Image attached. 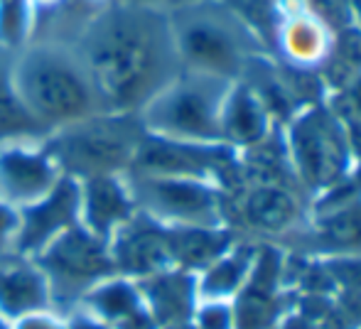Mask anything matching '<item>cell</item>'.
Segmentation results:
<instances>
[{
	"label": "cell",
	"instance_id": "5bb4252c",
	"mask_svg": "<svg viewBox=\"0 0 361 329\" xmlns=\"http://www.w3.org/2000/svg\"><path fill=\"white\" fill-rule=\"evenodd\" d=\"M32 8L27 0H0V49L18 54L32 42Z\"/></svg>",
	"mask_w": 361,
	"mask_h": 329
},
{
	"label": "cell",
	"instance_id": "4fadbf2b",
	"mask_svg": "<svg viewBox=\"0 0 361 329\" xmlns=\"http://www.w3.org/2000/svg\"><path fill=\"white\" fill-rule=\"evenodd\" d=\"M76 307L91 312L94 317H99L101 322H106L111 329L123 325L126 320L140 315L145 310L143 295L140 287L133 278H126L121 273L104 278L101 283H96Z\"/></svg>",
	"mask_w": 361,
	"mask_h": 329
},
{
	"label": "cell",
	"instance_id": "e0dca14e",
	"mask_svg": "<svg viewBox=\"0 0 361 329\" xmlns=\"http://www.w3.org/2000/svg\"><path fill=\"white\" fill-rule=\"evenodd\" d=\"M13 329H67L64 315H57L54 310L37 312V315L23 317L13 325Z\"/></svg>",
	"mask_w": 361,
	"mask_h": 329
},
{
	"label": "cell",
	"instance_id": "7c38bea8",
	"mask_svg": "<svg viewBox=\"0 0 361 329\" xmlns=\"http://www.w3.org/2000/svg\"><path fill=\"white\" fill-rule=\"evenodd\" d=\"M13 57L15 54L0 49V148L13 143H42L52 133L20 99L13 79Z\"/></svg>",
	"mask_w": 361,
	"mask_h": 329
},
{
	"label": "cell",
	"instance_id": "8992f818",
	"mask_svg": "<svg viewBox=\"0 0 361 329\" xmlns=\"http://www.w3.org/2000/svg\"><path fill=\"white\" fill-rule=\"evenodd\" d=\"M32 261L47 278L54 305L64 302L72 310L96 283L116 273L109 244L81 224L64 231L59 239L42 248Z\"/></svg>",
	"mask_w": 361,
	"mask_h": 329
},
{
	"label": "cell",
	"instance_id": "30bf717a",
	"mask_svg": "<svg viewBox=\"0 0 361 329\" xmlns=\"http://www.w3.org/2000/svg\"><path fill=\"white\" fill-rule=\"evenodd\" d=\"M81 190V226L109 244L123 224H128L135 209L133 194L126 175H99L79 182Z\"/></svg>",
	"mask_w": 361,
	"mask_h": 329
},
{
	"label": "cell",
	"instance_id": "ffe728a7",
	"mask_svg": "<svg viewBox=\"0 0 361 329\" xmlns=\"http://www.w3.org/2000/svg\"><path fill=\"white\" fill-rule=\"evenodd\" d=\"M0 329H13V325H10V322L5 320V317H0Z\"/></svg>",
	"mask_w": 361,
	"mask_h": 329
},
{
	"label": "cell",
	"instance_id": "d6986e66",
	"mask_svg": "<svg viewBox=\"0 0 361 329\" xmlns=\"http://www.w3.org/2000/svg\"><path fill=\"white\" fill-rule=\"evenodd\" d=\"M114 3H133V5H147V8H157V10H170L175 8H182V5H190V3H197V0H114Z\"/></svg>",
	"mask_w": 361,
	"mask_h": 329
},
{
	"label": "cell",
	"instance_id": "6da1fadb",
	"mask_svg": "<svg viewBox=\"0 0 361 329\" xmlns=\"http://www.w3.org/2000/svg\"><path fill=\"white\" fill-rule=\"evenodd\" d=\"M106 111L140 113L182 72L165 10L111 3L76 39Z\"/></svg>",
	"mask_w": 361,
	"mask_h": 329
},
{
	"label": "cell",
	"instance_id": "9a60e30c",
	"mask_svg": "<svg viewBox=\"0 0 361 329\" xmlns=\"http://www.w3.org/2000/svg\"><path fill=\"white\" fill-rule=\"evenodd\" d=\"M248 211L251 216L263 226H283L293 219L295 204L288 194L278 190H263L256 192L248 201Z\"/></svg>",
	"mask_w": 361,
	"mask_h": 329
},
{
	"label": "cell",
	"instance_id": "9c48e42d",
	"mask_svg": "<svg viewBox=\"0 0 361 329\" xmlns=\"http://www.w3.org/2000/svg\"><path fill=\"white\" fill-rule=\"evenodd\" d=\"M62 172L42 143H13L0 148V197L15 209L44 197Z\"/></svg>",
	"mask_w": 361,
	"mask_h": 329
},
{
	"label": "cell",
	"instance_id": "2e32d148",
	"mask_svg": "<svg viewBox=\"0 0 361 329\" xmlns=\"http://www.w3.org/2000/svg\"><path fill=\"white\" fill-rule=\"evenodd\" d=\"M18 224H20L18 209L0 197V253H3V256L10 253L13 239H15V234H18Z\"/></svg>",
	"mask_w": 361,
	"mask_h": 329
},
{
	"label": "cell",
	"instance_id": "5b68a950",
	"mask_svg": "<svg viewBox=\"0 0 361 329\" xmlns=\"http://www.w3.org/2000/svg\"><path fill=\"white\" fill-rule=\"evenodd\" d=\"M226 79L182 69L160 94L140 108L138 118L152 135L214 145L224 135L221 116Z\"/></svg>",
	"mask_w": 361,
	"mask_h": 329
},
{
	"label": "cell",
	"instance_id": "ba28073f",
	"mask_svg": "<svg viewBox=\"0 0 361 329\" xmlns=\"http://www.w3.org/2000/svg\"><path fill=\"white\" fill-rule=\"evenodd\" d=\"M18 234L13 239L8 256L35 258L64 231L81 224V190L74 177L62 175L59 182L27 206H20Z\"/></svg>",
	"mask_w": 361,
	"mask_h": 329
},
{
	"label": "cell",
	"instance_id": "8fae6325",
	"mask_svg": "<svg viewBox=\"0 0 361 329\" xmlns=\"http://www.w3.org/2000/svg\"><path fill=\"white\" fill-rule=\"evenodd\" d=\"M54 310L52 290L32 258H15L0 268V317L15 325L37 312Z\"/></svg>",
	"mask_w": 361,
	"mask_h": 329
},
{
	"label": "cell",
	"instance_id": "277c9868",
	"mask_svg": "<svg viewBox=\"0 0 361 329\" xmlns=\"http://www.w3.org/2000/svg\"><path fill=\"white\" fill-rule=\"evenodd\" d=\"M185 72L228 79L248 52L246 23L221 0H197L167 13Z\"/></svg>",
	"mask_w": 361,
	"mask_h": 329
},
{
	"label": "cell",
	"instance_id": "ac0fdd59",
	"mask_svg": "<svg viewBox=\"0 0 361 329\" xmlns=\"http://www.w3.org/2000/svg\"><path fill=\"white\" fill-rule=\"evenodd\" d=\"M67 320V329H111L106 322H101L99 317H94L91 312L81 310V307H74L64 315Z\"/></svg>",
	"mask_w": 361,
	"mask_h": 329
},
{
	"label": "cell",
	"instance_id": "3957f363",
	"mask_svg": "<svg viewBox=\"0 0 361 329\" xmlns=\"http://www.w3.org/2000/svg\"><path fill=\"white\" fill-rule=\"evenodd\" d=\"M143 133L138 113L101 111L52 130L42 145L62 175L81 182L99 175H126L133 167Z\"/></svg>",
	"mask_w": 361,
	"mask_h": 329
},
{
	"label": "cell",
	"instance_id": "7a4b0ae2",
	"mask_svg": "<svg viewBox=\"0 0 361 329\" xmlns=\"http://www.w3.org/2000/svg\"><path fill=\"white\" fill-rule=\"evenodd\" d=\"M13 79L30 113L49 130L106 111L76 42H30L13 57Z\"/></svg>",
	"mask_w": 361,
	"mask_h": 329
},
{
	"label": "cell",
	"instance_id": "52a82bcc",
	"mask_svg": "<svg viewBox=\"0 0 361 329\" xmlns=\"http://www.w3.org/2000/svg\"><path fill=\"white\" fill-rule=\"evenodd\" d=\"M135 209L165 226L212 229L216 219V197L204 180L126 172Z\"/></svg>",
	"mask_w": 361,
	"mask_h": 329
}]
</instances>
